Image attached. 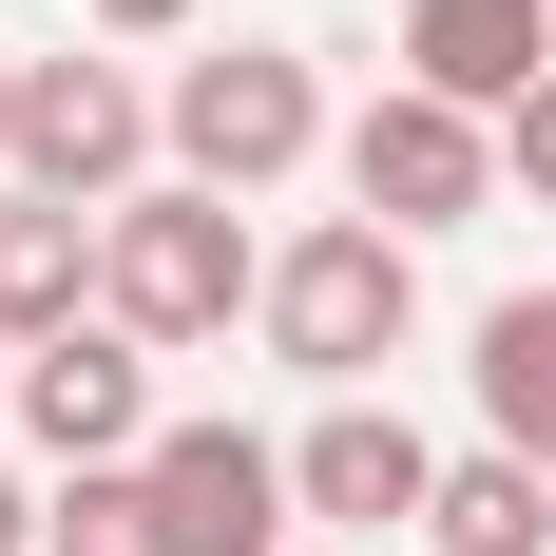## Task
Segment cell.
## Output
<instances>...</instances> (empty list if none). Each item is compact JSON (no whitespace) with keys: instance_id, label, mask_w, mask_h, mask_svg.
<instances>
[{"instance_id":"1","label":"cell","mask_w":556,"mask_h":556,"mask_svg":"<svg viewBox=\"0 0 556 556\" xmlns=\"http://www.w3.org/2000/svg\"><path fill=\"white\" fill-rule=\"evenodd\" d=\"M269 365H307L327 403H365V365H403V327H422V250H403L384 212H327V230H288L269 250Z\"/></svg>"},{"instance_id":"2","label":"cell","mask_w":556,"mask_h":556,"mask_svg":"<svg viewBox=\"0 0 556 556\" xmlns=\"http://www.w3.org/2000/svg\"><path fill=\"white\" fill-rule=\"evenodd\" d=\"M250 192H192V173H154V192H115V269H97V327L135 345H212L230 307H269V250H250Z\"/></svg>"},{"instance_id":"3","label":"cell","mask_w":556,"mask_h":556,"mask_svg":"<svg viewBox=\"0 0 556 556\" xmlns=\"http://www.w3.org/2000/svg\"><path fill=\"white\" fill-rule=\"evenodd\" d=\"M327 154V77L288 39H230V58H173V173L192 192H288Z\"/></svg>"},{"instance_id":"4","label":"cell","mask_w":556,"mask_h":556,"mask_svg":"<svg viewBox=\"0 0 556 556\" xmlns=\"http://www.w3.org/2000/svg\"><path fill=\"white\" fill-rule=\"evenodd\" d=\"M154 154H173V97H135V58H20V192H77V212H115V192H154Z\"/></svg>"},{"instance_id":"5","label":"cell","mask_w":556,"mask_h":556,"mask_svg":"<svg viewBox=\"0 0 556 556\" xmlns=\"http://www.w3.org/2000/svg\"><path fill=\"white\" fill-rule=\"evenodd\" d=\"M345 192L422 250V230H460L480 192H500V115H460V97H422V77H384V97L345 115Z\"/></svg>"},{"instance_id":"6","label":"cell","mask_w":556,"mask_h":556,"mask_svg":"<svg viewBox=\"0 0 556 556\" xmlns=\"http://www.w3.org/2000/svg\"><path fill=\"white\" fill-rule=\"evenodd\" d=\"M20 442H39L58 480L154 460V345H135V327H58V345H20Z\"/></svg>"},{"instance_id":"7","label":"cell","mask_w":556,"mask_h":556,"mask_svg":"<svg viewBox=\"0 0 556 556\" xmlns=\"http://www.w3.org/2000/svg\"><path fill=\"white\" fill-rule=\"evenodd\" d=\"M154 500H173V556H269L288 518V442H250V422H154Z\"/></svg>"},{"instance_id":"8","label":"cell","mask_w":556,"mask_h":556,"mask_svg":"<svg viewBox=\"0 0 556 556\" xmlns=\"http://www.w3.org/2000/svg\"><path fill=\"white\" fill-rule=\"evenodd\" d=\"M288 500H307V518H345V538H384V518H422V500H442V442H422L403 403H327V422L288 442Z\"/></svg>"},{"instance_id":"9","label":"cell","mask_w":556,"mask_h":556,"mask_svg":"<svg viewBox=\"0 0 556 556\" xmlns=\"http://www.w3.org/2000/svg\"><path fill=\"white\" fill-rule=\"evenodd\" d=\"M403 77L460 115H518L556 77V0H403Z\"/></svg>"},{"instance_id":"10","label":"cell","mask_w":556,"mask_h":556,"mask_svg":"<svg viewBox=\"0 0 556 556\" xmlns=\"http://www.w3.org/2000/svg\"><path fill=\"white\" fill-rule=\"evenodd\" d=\"M97 269H115V212H77V192H0V345L97 327Z\"/></svg>"},{"instance_id":"11","label":"cell","mask_w":556,"mask_h":556,"mask_svg":"<svg viewBox=\"0 0 556 556\" xmlns=\"http://www.w3.org/2000/svg\"><path fill=\"white\" fill-rule=\"evenodd\" d=\"M422 556H556V460H518V442L442 460V500H422Z\"/></svg>"},{"instance_id":"12","label":"cell","mask_w":556,"mask_h":556,"mask_svg":"<svg viewBox=\"0 0 556 556\" xmlns=\"http://www.w3.org/2000/svg\"><path fill=\"white\" fill-rule=\"evenodd\" d=\"M480 442L556 460V288H500L480 307Z\"/></svg>"},{"instance_id":"13","label":"cell","mask_w":556,"mask_h":556,"mask_svg":"<svg viewBox=\"0 0 556 556\" xmlns=\"http://www.w3.org/2000/svg\"><path fill=\"white\" fill-rule=\"evenodd\" d=\"M39 556H173L154 460H97V480H58V538H39Z\"/></svg>"},{"instance_id":"14","label":"cell","mask_w":556,"mask_h":556,"mask_svg":"<svg viewBox=\"0 0 556 556\" xmlns=\"http://www.w3.org/2000/svg\"><path fill=\"white\" fill-rule=\"evenodd\" d=\"M500 173H518V192H538V212H556V77H538V97L500 115Z\"/></svg>"},{"instance_id":"15","label":"cell","mask_w":556,"mask_h":556,"mask_svg":"<svg viewBox=\"0 0 556 556\" xmlns=\"http://www.w3.org/2000/svg\"><path fill=\"white\" fill-rule=\"evenodd\" d=\"M77 20H97V39L135 58V39H173V20H192V0H77Z\"/></svg>"},{"instance_id":"16","label":"cell","mask_w":556,"mask_h":556,"mask_svg":"<svg viewBox=\"0 0 556 556\" xmlns=\"http://www.w3.org/2000/svg\"><path fill=\"white\" fill-rule=\"evenodd\" d=\"M58 538V500H20V480H0V556H39Z\"/></svg>"},{"instance_id":"17","label":"cell","mask_w":556,"mask_h":556,"mask_svg":"<svg viewBox=\"0 0 556 556\" xmlns=\"http://www.w3.org/2000/svg\"><path fill=\"white\" fill-rule=\"evenodd\" d=\"M0 173H20V58H0Z\"/></svg>"},{"instance_id":"18","label":"cell","mask_w":556,"mask_h":556,"mask_svg":"<svg viewBox=\"0 0 556 556\" xmlns=\"http://www.w3.org/2000/svg\"><path fill=\"white\" fill-rule=\"evenodd\" d=\"M0 422H20V345H0Z\"/></svg>"}]
</instances>
